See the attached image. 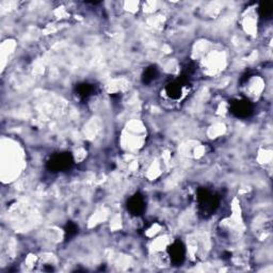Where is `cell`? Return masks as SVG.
Returning <instances> with one entry per match:
<instances>
[{"label": "cell", "instance_id": "1", "mask_svg": "<svg viewBox=\"0 0 273 273\" xmlns=\"http://www.w3.org/2000/svg\"><path fill=\"white\" fill-rule=\"evenodd\" d=\"M73 163L72 156L70 154H58L48 161L49 170L53 172L64 171L71 166Z\"/></svg>", "mask_w": 273, "mask_h": 273}, {"label": "cell", "instance_id": "2", "mask_svg": "<svg viewBox=\"0 0 273 273\" xmlns=\"http://www.w3.org/2000/svg\"><path fill=\"white\" fill-rule=\"evenodd\" d=\"M231 112L237 117H245L250 116L253 112L252 104L247 99H237L231 104Z\"/></svg>", "mask_w": 273, "mask_h": 273}, {"label": "cell", "instance_id": "3", "mask_svg": "<svg viewBox=\"0 0 273 273\" xmlns=\"http://www.w3.org/2000/svg\"><path fill=\"white\" fill-rule=\"evenodd\" d=\"M197 200L201 208L206 210V212H213L218 206V201H217L216 195L206 189H202L198 191Z\"/></svg>", "mask_w": 273, "mask_h": 273}, {"label": "cell", "instance_id": "4", "mask_svg": "<svg viewBox=\"0 0 273 273\" xmlns=\"http://www.w3.org/2000/svg\"><path fill=\"white\" fill-rule=\"evenodd\" d=\"M186 85H187V82H183V80H175V82L169 83L165 86L166 96L174 99V101L181 99L185 95Z\"/></svg>", "mask_w": 273, "mask_h": 273}, {"label": "cell", "instance_id": "5", "mask_svg": "<svg viewBox=\"0 0 273 273\" xmlns=\"http://www.w3.org/2000/svg\"><path fill=\"white\" fill-rule=\"evenodd\" d=\"M127 207L132 215L140 216L145 210V200L142 195L136 194L128 200Z\"/></svg>", "mask_w": 273, "mask_h": 273}, {"label": "cell", "instance_id": "6", "mask_svg": "<svg viewBox=\"0 0 273 273\" xmlns=\"http://www.w3.org/2000/svg\"><path fill=\"white\" fill-rule=\"evenodd\" d=\"M185 246L181 241H176V243L171 245L169 249H167V255L170 256V260L175 264L183 262L185 258Z\"/></svg>", "mask_w": 273, "mask_h": 273}, {"label": "cell", "instance_id": "7", "mask_svg": "<svg viewBox=\"0 0 273 273\" xmlns=\"http://www.w3.org/2000/svg\"><path fill=\"white\" fill-rule=\"evenodd\" d=\"M258 13L259 16L263 18V20L267 21V20H270L272 13H273V5L271 2H265L262 3L259 5L258 8Z\"/></svg>", "mask_w": 273, "mask_h": 273}, {"label": "cell", "instance_id": "8", "mask_svg": "<svg viewBox=\"0 0 273 273\" xmlns=\"http://www.w3.org/2000/svg\"><path fill=\"white\" fill-rule=\"evenodd\" d=\"M92 92H93V86L88 83H83L78 88V95L84 97V98L89 97Z\"/></svg>", "mask_w": 273, "mask_h": 273}, {"label": "cell", "instance_id": "9", "mask_svg": "<svg viewBox=\"0 0 273 273\" xmlns=\"http://www.w3.org/2000/svg\"><path fill=\"white\" fill-rule=\"evenodd\" d=\"M157 76V70L155 67H150L144 73V82H151L156 78Z\"/></svg>", "mask_w": 273, "mask_h": 273}]
</instances>
